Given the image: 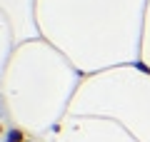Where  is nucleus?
<instances>
[{"label":"nucleus","instance_id":"nucleus-1","mask_svg":"<svg viewBox=\"0 0 150 142\" xmlns=\"http://www.w3.org/2000/svg\"><path fill=\"white\" fill-rule=\"evenodd\" d=\"M5 142H25V132L20 127H10L5 135Z\"/></svg>","mask_w":150,"mask_h":142},{"label":"nucleus","instance_id":"nucleus-2","mask_svg":"<svg viewBox=\"0 0 150 142\" xmlns=\"http://www.w3.org/2000/svg\"><path fill=\"white\" fill-rule=\"evenodd\" d=\"M135 67H138L140 72H145V75H150V67H148V65H143V63H135Z\"/></svg>","mask_w":150,"mask_h":142},{"label":"nucleus","instance_id":"nucleus-3","mask_svg":"<svg viewBox=\"0 0 150 142\" xmlns=\"http://www.w3.org/2000/svg\"><path fill=\"white\" fill-rule=\"evenodd\" d=\"M0 132H3V125H0Z\"/></svg>","mask_w":150,"mask_h":142}]
</instances>
